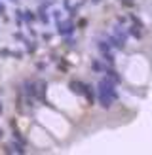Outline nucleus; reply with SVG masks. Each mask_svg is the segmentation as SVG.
<instances>
[{"instance_id":"obj_1","label":"nucleus","mask_w":152,"mask_h":155,"mask_svg":"<svg viewBox=\"0 0 152 155\" xmlns=\"http://www.w3.org/2000/svg\"><path fill=\"white\" fill-rule=\"evenodd\" d=\"M116 83L109 78H103L101 81L97 83V95H110L112 98H118V93H116Z\"/></svg>"},{"instance_id":"obj_2","label":"nucleus","mask_w":152,"mask_h":155,"mask_svg":"<svg viewBox=\"0 0 152 155\" xmlns=\"http://www.w3.org/2000/svg\"><path fill=\"white\" fill-rule=\"evenodd\" d=\"M57 32L61 36H68V34H72L74 32V25H72V21H59L57 23Z\"/></svg>"},{"instance_id":"obj_3","label":"nucleus","mask_w":152,"mask_h":155,"mask_svg":"<svg viewBox=\"0 0 152 155\" xmlns=\"http://www.w3.org/2000/svg\"><path fill=\"white\" fill-rule=\"evenodd\" d=\"M143 28H144V25L139 21V23H133L131 27H129V30H127V34L129 36H133V38H137V40H139V38H143Z\"/></svg>"},{"instance_id":"obj_4","label":"nucleus","mask_w":152,"mask_h":155,"mask_svg":"<svg viewBox=\"0 0 152 155\" xmlns=\"http://www.w3.org/2000/svg\"><path fill=\"white\" fill-rule=\"evenodd\" d=\"M106 42H109L112 48H116V49H124L126 48V44L120 40V38H116L114 34H106Z\"/></svg>"},{"instance_id":"obj_5","label":"nucleus","mask_w":152,"mask_h":155,"mask_svg":"<svg viewBox=\"0 0 152 155\" xmlns=\"http://www.w3.org/2000/svg\"><path fill=\"white\" fill-rule=\"evenodd\" d=\"M23 87H25V95H27V97H30V98H34V97H36V91H38L36 87H38V85H36L34 81H27L25 85H23Z\"/></svg>"},{"instance_id":"obj_6","label":"nucleus","mask_w":152,"mask_h":155,"mask_svg":"<svg viewBox=\"0 0 152 155\" xmlns=\"http://www.w3.org/2000/svg\"><path fill=\"white\" fill-rule=\"evenodd\" d=\"M114 100H116V98H112L110 95H99V104H101L103 108H110Z\"/></svg>"},{"instance_id":"obj_7","label":"nucleus","mask_w":152,"mask_h":155,"mask_svg":"<svg viewBox=\"0 0 152 155\" xmlns=\"http://www.w3.org/2000/svg\"><path fill=\"white\" fill-rule=\"evenodd\" d=\"M105 74H106L105 78H109V80H112L114 83H120V81H122V78L118 76V72H116V70H112V68H105Z\"/></svg>"},{"instance_id":"obj_8","label":"nucleus","mask_w":152,"mask_h":155,"mask_svg":"<svg viewBox=\"0 0 152 155\" xmlns=\"http://www.w3.org/2000/svg\"><path fill=\"white\" fill-rule=\"evenodd\" d=\"M84 97L88 98L89 104H93V100H95V91H93V87H89V85H84Z\"/></svg>"},{"instance_id":"obj_9","label":"nucleus","mask_w":152,"mask_h":155,"mask_svg":"<svg viewBox=\"0 0 152 155\" xmlns=\"http://www.w3.org/2000/svg\"><path fill=\"white\" fill-rule=\"evenodd\" d=\"M84 85L82 81H71V91L74 93V95H84Z\"/></svg>"},{"instance_id":"obj_10","label":"nucleus","mask_w":152,"mask_h":155,"mask_svg":"<svg viewBox=\"0 0 152 155\" xmlns=\"http://www.w3.org/2000/svg\"><path fill=\"white\" fill-rule=\"evenodd\" d=\"M8 151H10V153H25V150H23V144L21 142H17V144H10V146H8Z\"/></svg>"},{"instance_id":"obj_11","label":"nucleus","mask_w":152,"mask_h":155,"mask_svg":"<svg viewBox=\"0 0 152 155\" xmlns=\"http://www.w3.org/2000/svg\"><path fill=\"white\" fill-rule=\"evenodd\" d=\"M114 36H116V38H120V40L122 42H127V32H126V30L124 28H120V27H116V28H114Z\"/></svg>"},{"instance_id":"obj_12","label":"nucleus","mask_w":152,"mask_h":155,"mask_svg":"<svg viewBox=\"0 0 152 155\" xmlns=\"http://www.w3.org/2000/svg\"><path fill=\"white\" fill-rule=\"evenodd\" d=\"M38 13H40V19L46 23V25H48V23H50V15H48V10H46V6H40Z\"/></svg>"},{"instance_id":"obj_13","label":"nucleus","mask_w":152,"mask_h":155,"mask_svg":"<svg viewBox=\"0 0 152 155\" xmlns=\"http://www.w3.org/2000/svg\"><path fill=\"white\" fill-rule=\"evenodd\" d=\"M91 68H93L95 72H105V68H106V64H103L101 61H93V63H91Z\"/></svg>"},{"instance_id":"obj_14","label":"nucleus","mask_w":152,"mask_h":155,"mask_svg":"<svg viewBox=\"0 0 152 155\" xmlns=\"http://www.w3.org/2000/svg\"><path fill=\"white\" fill-rule=\"evenodd\" d=\"M23 19H25L27 23H33V21L36 19V15H34L33 12H23Z\"/></svg>"},{"instance_id":"obj_15","label":"nucleus","mask_w":152,"mask_h":155,"mask_svg":"<svg viewBox=\"0 0 152 155\" xmlns=\"http://www.w3.org/2000/svg\"><path fill=\"white\" fill-rule=\"evenodd\" d=\"M0 13H6V8H4V4H0Z\"/></svg>"},{"instance_id":"obj_16","label":"nucleus","mask_w":152,"mask_h":155,"mask_svg":"<svg viewBox=\"0 0 152 155\" xmlns=\"http://www.w3.org/2000/svg\"><path fill=\"white\" fill-rule=\"evenodd\" d=\"M93 2H95V4H97V2H101V0H93Z\"/></svg>"},{"instance_id":"obj_17","label":"nucleus","mask_w":152,"mask_h":155,"mask_svg":"<svg viewBox=\"0 0 152 155\" xmlns=\"http://www.w3.org/2000/svg\"><path fill=\"white\" fill-rule=\"evenodd\" d=\"M120 2H122V0H120Z\"/></svg>"}]
</instances>
